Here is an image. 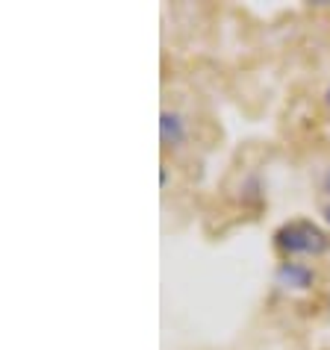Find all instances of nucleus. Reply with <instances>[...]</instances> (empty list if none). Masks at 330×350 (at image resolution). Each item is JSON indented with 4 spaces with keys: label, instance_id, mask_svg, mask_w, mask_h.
Here are the masks:
<instances>
[{
    "label": "nucleus",
    "instance_id": "39448f33",
    "mask_svg": "<svg viewBox=\"0 0 330 350\" xmlns=\"http://www.w3.org/2000/svg\"><path fill=\"white\" fill-rule=\"evenodd\" d=\"M325 191H327V194H330V171H327V174H325Z\"/></svg>",
    "mask_w": 330,
    "mask_h": 350
},
{
    "label": "nucleus",
    "instance_id": "423d86ee",
    "mask_svg": "<svg viewBox=\"0 0 330 350\" xmlns=\"http://www.w3.org/2000/svg\"><path fill=\"white\" fill-rule=\"evenodd\" d=\"M325 103H327V109H330V85H327V92H325Z\"/></svg>",
    "mask_w": 330,
    "mask_h": 350
},
{
    "label": "nucleus",
    "instance_id": "20e7f679",
    "mask_svg": "<svg viewBox=\"0 0 330 350\" xmlns=\"http://www.w3.org/2000/svg\"><path fill=\"white\" fill-rule=\"evenodd\" d=\"M322 215H325V221L330 224V203H325V209H322Z\"/></svg>",
    "mask_w": 330,
    "mask_h": 350
},
{
    "label": "nucleus",
    "instance_id": "7ed1b4c3",
    "mask_svg": "<svg viewBox=\"0 0 330 350\" xmlns=\"http://www.w3.org/2000/svg\"><path fill=\"white\" fill-rule=\"evenodd\" d=\"M160 139L165 148H180V144L186 142V121H183L180 112L165 109L160 115Z\"/></svg>",
    "mask_w": 330,
    "mask_h": 350
},
{
    "label": "nucleus",
    "instance_id": "f257e3e1",
    "mask_svg": "<svg viewBox=\"0 0 330 350\" xmlns=\"http://www.w3.org/2000/svg\"><path fill=\"white\" fill-rule=\"evenodd\" d=\"M275 247L286 259L292 256H322L330 250L327 232L313 221H289L275 232Z\"/></svg>",
    "mask_w": 330,
    "mask_h": 350
},
{
    "label": "nucleus",
    "instance_id": "f03ea898",
    "mask_svg": "<svg viewBox=\"0 0 330 350\" xmlns=\"http://www.w3.org/2000/svg\"><path fill=\"white\" fill-rule=\"evenodd\" d=\"M275 280H277V286L280 288H286V291H307V288H313V268L304 265V262H295V259H286V262H280L277 271H275Z\"/></svg>",
    "mask_w": 330,
    "mask_h": 350
}]
</instances>
